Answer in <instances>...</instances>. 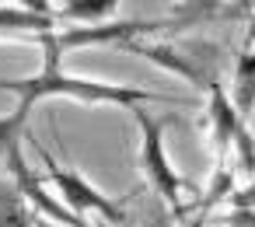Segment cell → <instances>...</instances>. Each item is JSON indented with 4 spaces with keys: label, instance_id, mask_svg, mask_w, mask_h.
<instances>
[{
    "label": "cell",
    "instance_id": "8fae6325",
    "mask_svg": "<svg viewBox=\"0 0 255 227\" xmlns=\"http://www.w3.org/2000/svg\"><path fill=\"white\" fill-rule=\"evenodd\" d=\"M25 122H28V115H25L21 109L7 112V115H0V161H7V154H11L14 147H21Z\"/></svg>",
    "mask_w": 255,
    "mask_h": 227
},
{
    "label": "cell",
    "instance_id": "7c38bea8",
    "mask_svg": "<svg viewBox=\"0 0 255 227\" xmlns=\"http://www.w3.org/2000/svg\"><path fill=\"white\" fill-rule=\"evenodd\" d=\"M143 227H175V217L161 199H150L143 206Z\"/></svg>",
    "mask_w": 255,
    "mask_h": 227
},
{
    "label": "cell",
    "instance_id": "7a4b0ae2",
    "mask_svg": "<svg viewBox=\"0 0 255 227\" xmlns=\"http://www.w3.org/2000/svg\"><path fill=\"white\" fill-rule=\"evenodd\" d=\"M119 53H129V56H140L168 74H175L178 81H185L189 88L196 91H210L213 84H220V70H224V49L217 42H206V39H189V35H178L171 42H126L119 46Z\"/></svg>",
    "mask_w": 255,
    "mask_h": 227
},
{
    "label": "cell",
    "instance_id": "9a60e30c",
    "mask_svg": "<svg viewBox=\"0 0 255 227\" xmlns=\"http://www.w3.org/2000/svg\"><path fill=\"white\" fill-rule=\"evenodd\" d=\"M11 4H18L25 11H35V14H46V18H56V4H53V0H11Z\"/></svg>",
    "mask_w": 255,
    "mask_h": 227
},
{
    "label": "cell",
    "instance_id": "30bf717a",
    "mask_svg": "<svg viewBox=\"0 0 255 227\" xmlns=\"http://www.w3.org/2000/svg\"><path fill=\"white\" fill-rule=\"evenodd\" d=\"M0 227H35V213L11 182H0Z\"/></svg>",
    "mask_w": 255,
    "mask_h": 227
},
{
    "label": "cell",
    "instance_id": "3957f363",
    "mask_svg": "<svg viewBox=\"0 0 255 227\" xmlns=\"http://www.w3.org/2000/svg\"><path fill=\"white\" fill-rule=\"evenodd\" d=\"M129 112H133L136 129H140V171H143V178H147L154 199H161V203L171 210V217L182 220V217L189 213V192H192L196 185H192V182L168 161V154H164V126H168V122L147 115L140 105H133Z\"/></svg>",
    "mask_w": 255,
    "mask_h": 227
},
{
    "label": "cell",
    "instance_id": "9c48e42d",
    "mask_svg": "<svg viewBox=\"0 0 255 227\" xmlns=\"http://www.w3.org/2000/svg\"><path fill=\"white\" fill-rule=\"evenodd\" d=\"M227 0H175L171 4V14H168V32L171 35H185L206 21H220V11H224Z\"/></svg>",
    "mask_w": 255,
    "mask_h": 227
},
{
    "label": "cell",
    "instance_id": "6da1fadb",
    "mask_svg": "<svg viewBox=\"0 0 255 227\" xmlns=\"http://www.w3.org/2000/svg\"><path fill=\"white\" fill-rule=\"evenodd\" d=\"M32 46H39V53H42L39 74L0 81V91H11L25 115H32V109L39 102H53V98L77 102V105H119V109H133V105H143V102H168V105L178 102V105H189V98H171V95H157V91L133 88V84H109V81H91V77L67 74L60 67L63 53H60L53 32H39L32 39Z\"/></svg>",
    "mask_w": 255,
    "mask_h": 227
},
{
    "label": "cell",
    "instance_id": "5bb4252c",
    "mask_svg": "<svg viewBox=\"0 0 255 227\" xmlns=\"http://www.w3.org/2000/svg\"><path fill=\"white\" fill-rule=\"evenodd\" d=\"M227 203L238 206V210H255V178H252L245 189H234V192L227 196Z\"/></svg>",
    "mask_w": 255,
    "mask_h": 227
},
{
    "label": "cell",
    "instance_id": "52a82bcc",
    "mask_svg": "<svg viewBox=\"0 0 255 227\" xmlns=\"http://www.w3.org/2000/svg\"><path fill=\"white\" fill-rule=\"evenodd\" d=\"M126 0H60L56 4V28H95L109 25L112 14Z\"/></svg>",
    "mask_w": 255,
    "mask_h": 227
},
{
    "label": "cell",
    "instance_id": "2e32d148",
    "mask_svg": "<svg viewBox=\"0 0 255 227\" xmlns=\"http://www.w3.org/2000/svg\"><path fill=\"white\" fill-rule=\"evenodd\" d=\"M35 227H60V224H53V220H46V217H35Z\"/></svg>",
    "mask_w": 255,
    "mask_h": 227
},
{
    "label": "cell",
    "instance_id": "e0dca14e",
    "mask_svg": "<svg viewBox=\"0 0 255 227\" xmlns=\"http://www.w3.org/2000/svg\"><path fill=\"white\" fill-rule=\"evenodd\" d=\"M88 227H116V224H105V220H95V224H88Z\"/></svg>",
    "mask_w": 255,
    "mask_h": 227
},
{
    "label": "cell",
    "instance_id": "ba28073f",
    "mask_svg": "<svg viewBox=\"0 0 255 227\" xmlns=\"http://www.w3.org/2000/svg\"><path fill=\"white\" fill-rule=\"evenodd\" d=\"M56 18L25 11L18 4H0V42H32L39 32H53Z\"/></svg>",
    "mask_w": 255,
    "mask_h": 227
},
{
    "label": "cell",
    "instance_id": "277c9868",
    "mask_svg": "<svg viewBox=\"0 0 255 227\" xmlns=\"http://www.w3.org/2000/svg\"><path fill=\"white\" fill-rule=\"evenodd\" d=\"M203 133L213 147L217 164H238L245 175L255 178V136L248 122L231 105L224 84H213L206 91V112H203Z\"/></svg>",
    "mask_w": 255,
    "mask_h": 227
},
{
    "label": "cell",
    "instance_id": "4fadbf2b",
    "mask_svg": "<svg viewBox=\"0 0 255 227\" xmlns=\"http://www.w3.org/2000/svg\"><path fill=\"white\" fill-rule=\"evenodd\" d=\"M255 18V0H231L220 11V21H252Z\"/></svg>",
    "mask_w": 255,
    "mask_h": 227
},
{
    "label": "cell",
    "instance_id": "ac0fdd59",
    "mask_svg": "<svg viewBox=\"0 0 255 227\" xmlns=\"http://www.w3.org/2000/svg\"><path fill=\"white\" fill-rule=\"evenodd\" d=\"M252 21H255V18H252Z\"/></svg>",
    "mask_w": 255,
    "mask_h": 227
},
{
    "label": "cell",
    "instance_id": "8992f818",
    "mask_svg": "<svg viewBox=\"0 0 255 227\" xmlns=\"http://www.w3.org/2000/svg\"><path fill=\"white\" fill-rule=\"evenodd\" d=\"M231 105L238 109V115L248 122L255 115V21H248V35L245 46L234 53V67H231V91H227Z\"/></svg>",
    "mask_w": 255,
    "mask_h": 227
},
{
    "label": "cell",
    "instance_id": "5b68a950",
    "mask_svg": "<svg viewBox=\"0 0 255 227\" xmlns=\"http://www.w3.org/2000/svg\"><path fill=\"white\" fill-rule=\"evenodd\" d=\"M39 161L46 164L49 182L56 185V192H60L63 206H67L74 217H81V220L95 217V220H105V224H116V227H123V224H126V206H123L119 199L105 196L95 182H88V175H81L77 168L60 164L46 147H39Z\"/></svg>",
    "mask_w": 255,
    "mask_h": 227
}]
</instances>
